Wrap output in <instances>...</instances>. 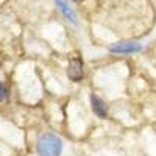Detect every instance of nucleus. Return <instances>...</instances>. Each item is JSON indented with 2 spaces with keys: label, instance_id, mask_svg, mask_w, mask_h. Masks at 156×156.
Masks as SVG:
<instances>
[{
  "label": "nucleus",
  "instance_id": "0eeeda50",
  "mask_svg": "<svg viewBox=\"0 0 156 156\" xmlns=\"http://www.w3.org/2000/svg\"><path fill=\"white\" fill-rule=\"evenodd\" d=\"M73 2H83V0H73Z\"/></svg>",
  "mask_w": 156,
  "mask_h": 156
},
{
  "label": "nucleus",
  "instance_id": "39448f33",
  "mask_svg": "<svg viewBox=\"0 0 156 156\" xmlns=\"http://www.w3.org/2000/svg\"><path fill=\"white\" fill-rule=\"evenodd\" d=\"M55 2H56V5H58L59 11L62 12L64 16H66V19H69V22L76 23V16H75L73 9L70 8V5L67 3V0H55Z\"/></svg>",
  "mask_w": 156,
  "mask_h": 156
},
{
  "label": "nucleus",
  "instance_id": "f03ea898",
  "mask_svg": "<svg viewBox=\"0 0 156 156\" xmlns=\"http://www.w3.org/2000/svg\"><path fill=\"white\" fill-rule=\"evenodd\" d=\"M142 50V45L137 42H131V41H123V42H117L111 47L112 53H137Z\"/></svg>",
  "mask_w": 156,
  "mask_h": 156
},
{
  "label": "nucleus",
  "instance_id": "7ed1b4c3",
  "mask_svg": "<svg viewBox=\"0 0 156 156\" xmlns=\"http://www.w3.org/2000/svg\"><path fill=\"white\" fill-rule=\"evenodd\" d=\"M69 78L73 81H78L83 78V61L80 58H72L70 64H69Z\"/></svg>",
  "mask_w": 156,
  "mask_h": 156
},
{
  "label": "nucleus",
  "instance_id": "20e7f679",
  "mask_svg": "<svg viewBox=\"0 0 156 156\" xmlns=\"http://www.w3.org/2000/svg\"><path fill=\"white\" fill-rule=\"evenodd\" d=\"M90 103H92V109L94 112L98 115V117H105L108 114V108L105 105V101H103L100 97H97L95 94L90 95Z\"/></svg>",
  "mask_w": 156,
  "mask_h": 156
},
{
  "label": "nucleus",
  "instance_id": "423d86ee",
  "mask_svg": "<svg viewBox=\"0 0 156 156\" xmlns=\"http://www.w3.org/2000/svg\"><path fill=\"white\" fill-rule=\"evenodd\" d=\"M6 95H8V90H6V87L0 83V101L2 100H5L6 98Z\"/></svg>",
  "mask_w": 156,
  "mask_h": 156
},
{
  "label": "nucleus",
  "instance_id": "f257e3e1",
  "mask_svg": "<svg viewBox=\"0 0 156 156\" xmlns=\"http://www.w3.org/2000/svg\"><path fill=\"white\" fill-rule=\"evenodd\" d=\"M62 142L53 133H45L37 140V153L39 156H61Z\"/></svg>",
  "mask_w": 156,
  "mask_h": 156
}]
</instances>
